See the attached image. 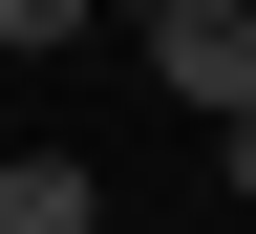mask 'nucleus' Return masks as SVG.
<instances>
[{
    "mask_svg": "<svg viewBox=\"0 0 256 234\" xmlns=\"http://www.w3.org/2000/svg\"><path fill=\"white\" fill-rule=\"evenodd\" d=\"M107 21H128V43H150V21H171V0H107Z\"/></svg>",
    "mask_w": 256,
    "mask_h": 234,
    "instance_id": "obj_5",
    "label": "nucleus"
},
{
    "mask_svg": "<svg viewBox=\"0 0 256 234\" xmlns=\"http://www.w3.org/2000/svg\"><path fill=\"white\" fill-rule=\"evenodd\" d=\"M107 192H86V149H0V234H86Z\"/></svg>",
    "mask_w": 256,
    "mask_h": 234,
    "instance_id": "obj_2",
    "label": "nucleus"
},
{
    "mask_svg": "<svg viewBox=\"0 0 256 234\" xmlns=\"http://www.w3.org/2000/svg\"><path fill=\"white\" fill-rule=\"evenodd\" d=\"M86 21H107V0H0V43H86Z\"/></svg>",
    "mask_w": 256,
    "mask_h": 234,
    "instance_id": "obj_3",
    "label": "nucleus"
},
{
    "mask_svg": "<svg viewBox=\"0 0 256 234\" xmlns=\"http://www.w3.org/2000/svg\"><path fill=\"white\" fill-rule=\"evenodd\" d=\"M150 85H192V107L235 128L256 107V0H171V21H150Z\"/></svg>",
    "mask_w": 256,
    "mask_h": 234,
    "instance_id": "obj_1",
    "label": "nucleus"
},
{
    "mask_svg": "<svg viewBox=\"0 0 256 234\" xmlns=\"http://www.w3.org/2000/svg\"><path fill=\"white\" fill-rule=\"evenodd\" d=\"M214 171H235V192H256V107H235V128H214Z\"/></svg>",
    "mask_w": 256,
    "mask_h": 234,
    "instance_id": "obj_4",
    "label": "nucleus"
}]
</instances>
